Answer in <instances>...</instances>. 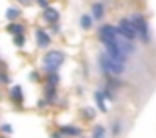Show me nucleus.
<instances>
[{"label":"nucleus","instance_id":"nucleus-1","mask_svg":"<svg viewBox=\"0 0 156 138\" xmlns=\"http://www.w3.org/2000/svg\"><path fill=\"white\" fill-rule=\"evenodd\" d=\"M129 20H131L133 27H134L138 39L141 40L143 44H149V42H151V32H149L148 19H146L141 12H133L131 15H129Z\"/></svg>","mask_w":156,"mask_h":138},{"label":"nucleus","instance_id":"nucleus-2","mask_svg":"<svg viewBox=\"0 0 156 138\" xmlns=\"http://www.w3.org/2000/svg\"><path fill=\"white\" fill-rule=\"evenodd\" d=\"M98 64H99V69L102 71L104 76H122L126 73V64H119L116 61H112L111 57H108L104 52H101L98 56Z\"/></svg>","mask_w":156,"mask_h":138},{"label":"nucleus","instance_id":"nucleus-3","mask_svg":"<svg viewBox=\"0 0 156 138\" xmlns=\"http://www.w3.org/2000/svg\"><path fill=\"white\" fill-rule=\"evenodd\" d=\"M66 61V54L61 49H52L47 50L42 57V69L47 73H57L61 69V66Z\"/></svg>","mask_w":156,"mask_h":138},{"label":"nucleus","instance_id":"nucleus-4","mask_svg":"<svg viewBox=\"0 0 156 138\" xmlns=\"http://www.w3.org/2000/svg\"><path fill=\"white\" fill-rule=\"evenodd\" d=\"M116 29H118V34H119V35L124 37L126 40H131V42H136V40H138L136 30H134V27H133L129 17H121V19L118 20V25H116Z\"/></svg>","mask_w":156,"mask_h":138},{"label":"nucleus","instance_id":"nucleus-5","mask_svg":"<svg viewBox=\"0 0 156 138\" xmlns=\"http://www.w3.org/2000/svg\"><path fill=\"white\" fill-rule=\"evenodd\" d=\"M118 35H119L118 29H116V25H112V24H102V25L98 29V39H99V42H101L102 46L112 42Z\"/></svg>","mask_w":156,"mask_h":138},{"label":"nucleus","instance_id":"nucleus-6","mask_svg":"<svg viewBox=\"0 0 156 138\" xmlns=\"http://www.w3.org/2000/svg\"><path fill=\"white\" fill-rule=\"evenodd\" d=\"M35 44H37V47H41V49H47L52 44V35L45 29L37 27V29H35Z\"/></svg>","mask_w":156,"mask_h":138},{"label":"nucleus","instance_id":"nucleus-7","mask_svg":"<svg viewBox=\"0 0 156 138\" xmlns=\"http://www.w3.org/2000/svg\"><path fill=\"white\" fill-rule=\"evenodd\" d=\"M42 19L47 24H55L61 19V13H59V10L55 9V7L49 5V7H45V9H42Z\"/></svg>","mask_w":156,"mask_h":138},{"label":"nucleus","instance_id":"nucleus-8","mask_svg":"<svg viewBox=\"0 0 156 138\" xmlns=\"http://www.w3.org/2000/svg\"><path fill=\"white\" fill-rule=\"evenodd\" d=\"M91 17L94 22H101L106 17V5L102 2H92L91 3Z\"/></svg>","mask_w":156,"mask_h":138},{"label":"nucleus","instance_id":"nucleus-9","mask_svg":"<svg viewBox=\"0 0 156 138\" xmlns=\"http://www.w3.org/2000/svg\"><path fill=\"white\" fill-rule=\"evenodd\" d=\"M10 99L14 101V104L19 108L24 103V93H22V88L19 86V84H15V86L10 88Z\"/></svg>","mask_w":156,"mask_h":138},{"label":"nucleus","instance_id":"nucleus-10","mask_svg":"<svg viewBox=\"0 0 156 138\" xmlns=\"http://www.w3.org/2000/svg\"><path fill=\"white\" fill-rule=\"evenodd\" d=\"M79 25L82 30H91L94 27V19L91 17V13H82L79 17Z\"/></svg>","mask_w":156,"mask_h":138},{"label":"nucleus","instance_id":"nucleus-11","mask_svg":"<svg viewBox=\"0 0 156 138\" xmlns=\"http://www.w3.org/2000/svg\"><path fill=\"white\" fill-rule=\"evenodd\" d=\"M7 32L10 34V35H17V34H25V25L22 22H9L7 25Z\"/></svg>","mask_w":156,"mask_h":138},{"label":"nucleus","instance_id":"nucleus-12","mask_svg":"<svg viewBox=\"0 0 156 138\" xmlns=\"http://www.w3.org/2000/svg\"><path fill=\"white\" fill-rule=\"evenodd\" d=\"M59 133L62 135V136H79V135H82V130L77 126H62L61 130H59Z\"/></svg>","mask_w":156,"mask_h":138},{"label":"nucleus","instance_id":"nucleus-13","mask_svg":"<svg viewBox=\"0 0 156 138\" xmlns=\"http://www.w3.org/2000/svg\"><path fill=\"white\" fill-rule=\"evenodd\" d=\"M20 15H22L20 7H15V5H10L7 9V12H5V17H7L9 22H15V20H17Z\"/></svg>","mask_w":156,"mask_h":138},{"label":"nucleus","instance_id":"nucleus-14","mask_svg":"<svg viewBox=\"0 0 156 138\" xmlns=\"http://www.w3.org/2000/svg\"><path fill=\"white\" fill-rule=\"evenodd\" d=\"M44 98L47 103H54L57 98V88L52 84H45V91H44Z\"/></svg>","mask_w":156,"mask_h":138},{"label":"nucleus","instance_id":"nucleus-15","mask_svg":"<svg viewBox=\"0 0 156 138\" xmlns=\"http://www.w3.org/2000/svg\"><path fill=\"white\" fill-rule=\"evenodd\" d=\"M94 101H96V104H98V108H99L101 113H106V111H108V106H106V98L102 96L101 89L94 91Z\"/></svg>","mask_w":156,"mask_h":138},{"label":"nucleus","instance_id":"nucleus-16","mask_svg":"<svg viewBox=\"0 0 156 138\" xmlns=\"http://www.w3.org/2000/svg\"><path fill=\"white\" fill-rule=\"evenodd\" d=\"M101 93H102V96L106 98V99H109V101H114L116 99V94H114V89H112L109 84H106L104 88L101 89Z\"/></svg>","mask_w":156,"mask_h":138},{"label":"nucleus","instance_id":"nucleus-17","mask_svg":"<svg viewBox=\"0 0 156 138\" xmlns=\"http://www.w3.org/2000/svg\"><path fill=\"white\" fill-rule=\"evenodd\" d=\"M12 40H14V46L19 47V49H22V47L25 46V42H27L25 34H17V35H12Z\"/></svg>","mask_w":156,"mask_h":138},{"label":"nucleus","instance_id":"nucleus-18","mask_svg":"<svg viewBox=\"0 0 156 138\" xmlns=\"http://www.w3.org/2000/svg\"><path fill=\"white\" fill-rule=\"evenodd\" d=\"M92 138H106V128L102 125H96L92 128Z\"/></svg>","mask_w":156,"mask_h":138},{"label":"nucleus","instance_id":"nucleus-19","mask_svg":"<svg viewBox=\"0 0 156 138\" xmlns=\"http://www.w3.org/2000/svg\"><path fill=\"white\" fill-rule=\"evenodd\" d=\"M47 84L57 86L59 84V74L57 73H47Z\"/></svg>","mask_w":156,"mask_h":138},{"label":"nucleus","instance_id":"nucleus-20","mask_svg":"<svg viewBox=\"0 0 156 138\" xmlns=\"http://www.w3.org/2000/svg\"><path fill=\"white\" fill-rule=\"evenodd\" d=\"M119 133H121V123H119V121H114V123H112V135L118 136Z\"/></svg>","mask_w":156,"mask_h":138},{"label":"nucleus","instance_id":"nucleus-21","mask_svg":"<svg viewBox=\"0 0 156 138\" xmlns=\"http://www.w3.org/2000/svg\"><path fill=\"white\" fill-rule=\"evenodd\" d=\"M9 83H10V77H9V74L0 73V84H9Z\"/></svg>","mask_w":156,"mask_h":138},{"label":"nucleus","instance_id":"nucleus-22","mask_svg":"<svg viewBox=\"0 0 156 138\" xmlns=\"http://www.w3.org/2000/svg\"><path fill=\"white\" fill-rule=\"evenodd\" d=\"M0 131H4V133L10 135L14 130H12V126H10V125H0Z\"/></svg>","mask_w":156,"mask_h":138},{"label":"nucleus","instance_id":"nucleus-23","mask_svg":"<svg viewBox=\"0 0 156 138\" xmlns=\"http://www.w3.org/2000/svg\"><path fill=\"white\" fill-rule=\"evenodd\" d=\"M34 3H37V5L41 7V9H45V7L51 5V2H49V0H35Z\"/></svg>","mask_w":156,"mask_h":138},{"label":"nucleus","instance_id":"nucleus-24","mask_svg":"<svg viewBox=\"0 0 156 138\" xmlns=\"http://www.w3.org/2000/svg\"><path fill=\"white\" fill-rule=\"evenodd\" d=\"M49 25H51V30L54 34H59L61 32V27H59V22H55V24H49Z\"/></svg>","mask_w":156,"mask_h":138},{"label":"nucleus","instance_id":"nucleus-25","mask_svg":"<svg viewBox=\"0 0 156 138\" xmlns=\"http://www.w3.org/2000/svg\"><path fill=\"white\" fill-rule=\"evenodd\" d=\"M17 3H20V5H32V3L35 2V0H15Z\"/></svg>","mask_w":156,"mask_h":138},{"label":"nucleus","instance_id":"nucleus-26","mask_svg":"<svg viewBox=\"0 0 156 138\" xmlns=\"http://www.w3.org/2000/svg\"><path fill=\"white\" fill-rule=\"evenodd\" d=\"M30 77H32V81H35V83L39 81V74H37V73H32V74H30Z\"/></svg>","mask_w":156,"mask_h":138},{"label":"nucleus","instance_id":"nucleus-27","mask_svg":"<svg viewBox=\"0 0 156 138\" xmlns=\"http://www.w3.org/2000/svg\"><path fill=\"white\" fill-rule=\"evenodd\" d=\"M84 113H86V116H89V118H91L92 114H94V111H92V110H84Z\"/></svg>","mask_w":156,"mask_h":138}]
</instances>
